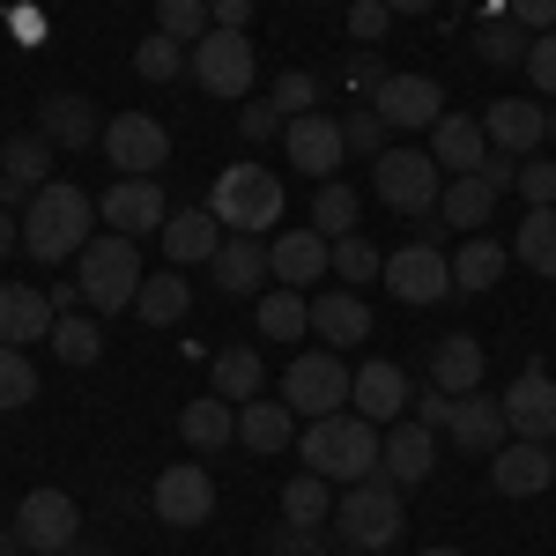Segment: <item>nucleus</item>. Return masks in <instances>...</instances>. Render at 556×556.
Segmentation results:
<instances>
[{"label": "nucleus", "instance_id": "nucleus-23", "mask_svg": "<svg viewBox=\"0 0 556 556\" xmlns=\"http://www.w3.org/2000/svg\"><path fill=\"white\" fill-rule=\"evenodd\" d=\"M349 408H356V416H364V424H393V416H401V408H408V371H401V364H364V371H356V386H349Z\"/></svg>", "mask_w": 556, "mask_h": 556}, {"label": "nucleus", "instance_id": "nucleus-43", "mask_svg": "<svg viewBox=\"0 0 556 556\" xmlns=\"http://www.w3.org/2000/svg\"><path fill=\"white\" fill-rule=\"evenodd\" d=\"M134 67H141V83H178L186 67H193V45H178V38H156L149 45H134Z\"/></svg>", "mask_w": 556, "mask_h": 556}, {"label": "nucleus", "instance_id": "nucleus-16", "mask_svg": "<svg viewBox=\"0 0 556 556\" xmlns=\"http://www.w3.org/2000/svg\"><path fill=\"white\" fill-rule=\"evenodd\" d=\"M482 134H490L497 156H534V149L549 141V104H534V97H497V104L482 112Z\"/></svg>", "mask_w": 556, "mask_h": 556}, {"label": "nucleus", "instance_id": "nucleus-3", "mask_svg": "<svg viewBox=\"0 0 556 556\" xmlns=\"http://www.w3.org/2000/svg\"><path fill=\"white\" fill-rule=\"evenodd\" d=\"M208 215L238 238H260L267 223H282V178L260 172V164H223L208 193Z\"/></svg>", "mask_w": 556, "mask_h": 556}, {"label": "nucleus", "instance_id": "nucleus-39", "mask_svg": "<svg viewBox=\"0 0 556 556\" xmlns=\"http://www.w3.org/2000/svg\"><path fill=\"white\" fill-rule=\"evenodd\" d=\"M513 260L534 267L542 282H556V208H527V223H519V238H513Z\"/></svg>", "mask_w": 556, "mask_h": 556}, {"label": "nucleus", "instance_id": "nucleus-58", "mask_svg": "<svg viewBox=\"0 0 556 556\" xmlns=\"http://www.w3.org/2000/svg\"><path fill=\"white\" fill-rule=\"evenodd\" d=\"M386 8H393V15H430L438 0H386Z\"/></svg>", "mask_w": 556, "mask_h": 556}, {"label": "nucleus", "instance_id": "nucleus-36", "mask_svg": "<svg viewBox=\"0 0 556 556\" xmlns=\"http://www.w3.org/2000/svg\"><path fill=\"white\" fill-rule=\"evenodd\" d=\"M505 267H513V253H505L497 238H468V245L453 253V290H497Z\"/></svg>", "mask_w": 556, "mask_h": 556}, {"label": "nucleus", "instance_id": "nucleus-13", "mask_svg": "<svg viewBox=\"0 0 556 556\" xmlns=\"http://www.w3.org/2000/svg\"><path fill=\"white\" fill-rule=\"evenodd\" d=\"M549 482H556V453L542 438H505L490 453V490L497 497H542Z\"/></svg>", "mask_w": 556, "mask_h": 556}, {"label": "nucleus", "instance_id": "nucleus-9", "mask_svg": "<svg viewBox=\"0 0 556 556\" xmlns=\"http://www.w3.org/2000/svg\"><path fill=\"white\" fill-rule=\"evenodd\" d=\"M186 75L208 89V97H245L253 89V38L245 30H208V38L193 45V67Z\"/></svg>", "mask_w": 556, "mask_h": 556}, {"label": "nucleus", "instance_id": "nucleus-48", "mask_svg": "<svg viewBox=\"0 0 556 556\" xmlns=\"http://www.w3.org/2000/svg\"><path fill=\"white\" fill-rule=\"evenodd\" d=\"M386 119L371 112V104H356V112H342V141H349V156H386Z\"/></svg>", "mask_w": 556, "mask_h": 556}, {"label": "nucleus", "instance_id": "nucleus-53", "mask_svg": "<svg viewBox=\"0 0 556 556\" xmlns=\"http://www.w3.org/2000/svg\"><path fill=\"white\" fill-rule=\"evenodd\" d=\"M267 556H319V527H290L282 519V534L267 542Z\"/></svg>", "mask_w": 556, "mask_h": 556}, {"label": "nucleus", "instance_id": "nucleus-18", "mask_svg": "<svg viewBox=\"0 0 556 556\" xmlns=\"http://www.w3.org/2000/svg\"><path fill=\"white\" fill-rule=\"evenodd\" d=\"M267 267H275L282 290H312V282L334 275V238H319V230H282V238L267 245Z\"/></svg>", "mask_w": 556, "mask_h": 556}, {"label": "nucleus", "instance_id": "nucleus-44", "mask_svg": "<svg viewBox=\"0 0 556 556\" xmlns=\"http://www.w3.org/2000/svg\"><path fill=\"white\" fill-rule=\"evenodd\" d=\"M156 30L178 45H201L215 30V15H208V0H156Z\"/></svg>", "mask_w": 556, "mask_h": 556}, {"label": "nucleus", "instance_id": "nucleus-56", "mask_svg": "<svg viewBox=\"0 0 556 556\" xmlns=\"http://www.w3.org/2000/svg\"><path fill=\"white\" fill-rule=\"evenodd\" d=\"M215 30H245V15H253V0H208Z\"/></svg>", "mask_w": 556, "mask_h": 556}, {"label": "nucleus", "instance_id": "nucleus-32", "mask_svg": "<svg viewBox=\"0 0 556 556\" xmlns=\"http://www.w3.org/2000/svg\"><path fill=\"white\" fill-rule=\"evenodd\" d=\"M186 304H193V282H186L178 267H156V275H141V298H134L141 327H178V319H186Z\"/></svg>", "mask_w": 556, "mask_h": 556}, {"label": "nucleus", "instance_id": "nucleus-49", "mask_svg": "<svg viewBox=\"0 0 556 556\" xmlns=\"http://www.w3.org/2000/svg\"><path fill=\"white\" fill-rule=\"evenodd\" d=\"M513 186L527 193V208H556V164H519Z\"/></svg>", "mask_w": 556, "mask_h": 556}, {"label": "nucleus", "instance_id": "nucleus-41", "mask_svg": "<svg viewBox=\"0 0 556 556\" xmlns=\"http://www.w3.org/2000/svg\"><path fill=\"white\" fill-rule=\"evenodd\" d=\"M52 349H60V364H75V371H83V364L104 356V327L83 319V312H60V319H52Z\"/></svg>", "mask_w": 556, "mask_h": 556}, {"label": "nucleus", "instance_id": "nucleus-28", "mask_svg": "<svg viewBox=\"0 0 556 556\" xmlns=\"http://www.w3.org/2000/svg\"><path fill=\"white\" fill-rule=\"evenodd\" d=\"M208 275H215V290H223V298H253L275 267H267V245H260V238H238V230H230V238H223V253L208 260Z\"/></svg>", "mask_w": 556, "mask_h": 556}, {"label": "nucleus", "instance_id": "nucleus-7", "mask_svg": "<svg viewBox=\"0 0 556 556\" xmlns=\"http://www.w3.org/2000/svg\"><path fill=\"white\" fill-rule=\"evenodd\" d=\"M349 386H356V371H349L334 349H304V356H290V371H282V401L298 408L304 424H319V416L349 408Z\"/></svg>", "mask_w": 556, "mask_h": 556}, {"label": "nucleus", "instance_id": "nucleus-34", "mask_svg": "<svg viewBox=\"0 0 556 556\" xmlns=\"http://www.w3.org/2000/svg\"><path fill=\"white\" fill-rule=\"evenodd\" d=\"M490 215H497V186L482 172H460L438 193V223H453V230H475V223H490Z\"/></svg>", "mask_w": 556, "mask_h": 556}, {"label": "nucleus", "instance_id": "nucleus-10", "mask_svg": "<svg viewBox=\"0 0 556 556\" xmlns=\"http://www.w3.org/2000/svg\"><path fill=\"white\" fill-rule=\"evenodd\" d=\"M15 534H23V549L67 556V549H75V534H83V513H75L67 490H30L23 513H15Z\"/></svg>", "mask_w": 556, "mask_h": 556}, {"label": "nucleus", "instance_id": "nucleus-22", "mask_svg": "<svg viewBox=\"0 0 556 556\" xmlns=\"http://www.w3.org/2000/svg\"><path fill=\"white\" fill-rule=\"evenodd\" d=\"M430 156H438V172H482L490 164V134H482V119L475 112H445L438 127H430Z\"/></svg>", "mask_w": 556, "mask_h": 556}, {"label": "nucleus", "instance_id": "nucleus-12", "mask_svg": "<svg viewBox=\"0 0 556 556\" xmlns=\"http://www.w3.org/2000/svg\"><path fill=\"white\" fill-rule=\"evenodd\" d=\"M438 104H445V97H438V83H430V75H379V89H371V112H379L393 134L438 127V119H445Z\"/></svg>", "mask_w": 556, "mask_h": 556}, {"label": "nucleus", "instance_id": "nucleus-51", "mask_svg": "<svg viewBox=\"0 0 556 556\" xmlns=\"http://www.w3.org/2000/svg\"><path fill=\"white\" fill-rule=\"evenodd\" d=\"M527 75H534L542 97H556V30H542V38L527 45Z\"/></svg>", "mask_w": 556, "mask_h": 556}, {"label": "nucleus", "instance_id": "nucleus-52", "mask_svg": "<svg viewBox=\"0 0 556 556\" xmlns=\"http://www.w3.org/2000/svg\"><path fill=\"white\" fill-rule=\"evenodd\" d=\"M238 127H245V141H275V134L290 127V119H282L267 97H260V104H245V112H238Z\"/></svg>", "mask_w": 556, "mask_h": 556}, {"label": "nucleus", "instance_id": "nucleus-17", "mask_svg": "<svg viewBox=\"0 0 556 556\" xmlns=\"http://www.w3.org/2000/svg\"><path fill=\"white\" fill-rule=\"evenodd\" d=\"M97 215H104L119 238H149V230H164V223H172V201H164V186H156V178H119V186L97 201Z\"/></svg>", "mask_w": 556, "mask_h": 556}, {"label": "nucleus", "instance_id": "nucleus-57", "mask_svg": "<svg viewBox=\"0 0 556 556\" xmlns=\"http://www.w3.org/2000/svg\"><path fill=\"white\" fill-rule=\"evenodd\" d=\"M15 245H23V223H15V215H8V208H0V260H8V253H15Z\"/></svg>", "mask_w": 556, "mask_h": 556}, {"label": "nucleus", "instance_id": "nucleus-38", "mask_svg": "<svg viewBox=\"0 0 556 556\" xmlns=\"http://www.w3.org/2000/svg\"><path fill=\"white\" fill-rule=\"evenodd\" d=\"M208 379H215V393H223L230 408H245V401H260V349H253V342L223 349V356L208 364Z\"/></svg>", "mask_w": 556, "mask_h": 556}, {"label": "nucleus", "instance_id": "nucleus-19", "mask_svg": "<svg viewBox=\"0 0 556 556\" xmlns=\"http://www.w3.org/2000/svg\"><path fill=\"white\" fill-rule=\"evenodd\" d=\"M505 430L513 438H542V445L556 438V379L549 371H519L505 386Z\"/></svg>", "mask_w": 556, "mask_h": 556}, {"label": "nucleus", "instance_id": "nucleus-59", "mask_svg": "<svg viewBox=\"0 0 556 556\" xmlns=\"http://www.w3.org/2000/svg\"><path fill=\"white\" fill-rule=\"evenodd\" d=\"M0 556H30V549H23V534H15V527H0Z\"/></svg>", "mask_w": 556, "mask_h": 556}, {"label": "nucleus", "instance_id": "nucleus-54", "mask_svg": "<svg viewBox=\"0 0 556 556\" xmlns=\"http://www.w3.org/2000/svg\"><path fill=\"white\" fill-rule=\"evenodd\" d=\"M505 15H513V23H527L534 38H542V30H556V0H505Z\"/></svg>", "mask_w": 556, "mask_h": 556}, {"label": "nucleus", "instance_id": "nucleus-45", "mask_svg": "<svg viewBox=\"0 0 556 556\" xmlns=\"http://www.w3.org/2000/svg\"><path fill=\"white\" fill-rule=\"evenodd\" d=\"M23 401H38V371L15 342H0V408H23Z\"/></svg>", "mask_w": 556, "mask_h": 556}, {"label": "nucleus", "instance_id": "nucleus-40", "mask_svg": "<svg viewBox=\"0 0 556 556\" xmlns=\"http://www.w3.org/2000/svg\"><path fill=\"white\" fill-rule=\"evenodd\" d=\"M527 45H534V30L513 23V15H490V23L475 30V52H482L490 67H527Z\"/></svg>", "mask_w": 556, "mask_h": 556}, {"label": "nucleus", "instance_id": "nucleus-1", "mask_svg": "<svg viewBox=\"0 0 556 556\" xmlns=\"http://www.w3.org/2000/svg\"><path fill=\"white\" fill-rule=\"evenodd\" d=\"M89 215H97V201H89L83 186H67V178L38 186V193H30V208H23V253L45 260V267L75 260L89 245Z\"/></svg>", "mask_w": 556, "mask_h": 556}, {"label": "nucleus", "instance_id": "nucleus-50", "mask_svg": "<svg viewBox=\"0 0 556 556\" xmlns=\"http://www.w3.org/2000/svg\"><path fill=\"white\" fill-rule=\"evenodd\" d=\"M386 23H393V8H386V0H356V8H349V38H356V45L386 38Z\"/></svg>", "mask_w": 556, "mask_h": 556}, {"label": "nucleus", "instance_id": "nucleus-25", "mask_svg": "<svg viewBox=\"0 0 556 556\" xmlns=\"http://www.w3.org/2000/svg\"><path fill=\"white\" fill-rule=\"evenodd\" d=\"M312 334L327 349H356V342H371V312H364L356 290H319L312 298Z\"/></svg>", "mask_w": 556, "mask_h": 556}, {"label": "nucleus", "instance_id": "nucleus-8", "mask_svg": "<svg viewBox=\"0 0 556 556\" xmlns=\"http://www.w3.org/2000/svg\"><path fill=\"white\" fill-rule=\"evenodd\" d=\"M104 156H112L119 178H156L172 164V134L149 112H119V119H104Z\"/></svg>", "mask_w": 556, "mask_h": 556}, {"label": "nucleus", "instance_id": "nucleus-35", "mask_svg": "<svg viewBox=\"0 0 556 556\" xmlns=\"http://www.w3.org/2000/svg\"><path fill=\"white\" fill-rule=\"evenodd\" d=\"M260 334H267V342H304V334H312V298L275 282V290L260 298Z\"/></svg>", "mask_w": 556, "mask_h": 556}, {"label": "nucleus", "instance_id": "nucleus-20", "mask_svg": "<svg viewBox=\"0 0 556 556\" xmlns=\"http://www.w3.org/2000/svg\"><path fill=\"white\" fill-rule=\"evenodd\" d=\"M445 438L460 445V453H475V460H490L513 430H505V401H490V393H460L453 401V416H445Z\"/></svg>", "mask_w": 556, "mask_h": 556}, {"label": "nucleus", "instance_id": "nucleus-5", "mask_svg": "<svg viewBox=\"0 0 556 556\" xmlns=\"http://www.w3.org/2000/svg\"><path fill=\"white\" fill-rule=\"evenodd\" d=\"M83 304L89 312H127L141 298V245L119 238V230H104V238H89L83 245Z\"/></svg>", "mask_w": 556, "mask_h": 556}, {"label": "nucleus", "instance_id": "nucleus-30", "mask_svg": "<svg viewBox=\"0 0 556 556\" xmlns=\"http://www.w3.org/2000/svg\"><path fill=\"white\" fill-rule=\"evenodd\" d=\"M238 445H253V453L298 445V408H290V401H245V408H238Z\"/></svg>", "mask_w": 556, "mask_h": 556}, {"label": "nucleus", "instance_id": "nucleus-62", "mask_svg": "<svg viewBox=\"0 0 556 556\" xmlns=\"http://www.w3.org/2000/svg\"><path fill=\"white\" fill-rule=\"evenodd\" d=\"M549 134H556V112H549Z\"/></svg>", "mask_w": 556, "mask_h": 556}, {"label": "nucleus", "instance_id": "nucleus-27", "mask_svg": "<svg viewBox=\"0 0 556 556\" xmlns=\"http://www.w3.org/2000/svg\"><path fill=\"white\" fill-rule=\"evenodd\" d=\"M52 319H60V304L45 290L0 282V342H52Z\"/></svg>", "mask_w": 556, "mask_h": 556}, {"label": "nucleus", "instance_id": "nucleus-61", "mask_svg": "<svg viewBox=\"0 0 556 556\" xmlns=\"http://www.w3.org/2000/svg\"><path fill=\"white\" fill-rule=\"evenodd\" d=\"M424 556H460V549H424Z\"/></svg>", "mask_w": 556, "mask_h": 556}, {"label": "nucleus", "instance_id": "nucleus-47", "mask_svg": "<svg viewBox=\"0 0 556 556\" xmlns=\"http://www.w3.org/2000/svg\"><path fill=\"white\" fill-rule=\"evenodd\" d=\"M334 275H342V282H371V275H386L379 245H371V238H356V230L334 238Z\"/></svg>", "mask_w": 556, "mask_h": 556}, {"label": "nucleus", "instance_id": "nucleus-42", "mask_svg": "<svg viewBox=\"0 0 556 556\" xmlns=\"http://www.w3.org/2000/svg\"><path fill=\"white\" fill-rule=\"evenodd\" d=\"M356 208H364V201H356V186L327 178V186H319V201H312V230H319V238H349V230H356Z\"/></svg>", "mask_w": 556, "mask_h": 556}, {"label": "nucleus", "instance_id": "nucleus-60", "mask_svg": "<svg viewBox=\"0 0 556 556\" xmlns=\"http://www.w3.org/2000/svg\"><path fill=\"white\" fill-rule=\"evenodd\" d=\"M342 556H386V549H342Z\"/></svg>", "mask_w": 556, "mask_h": 556}, {"label": "nucleus", "instance_id": "nucleus-24", "mask_svg": "<svg viewBox=\"0 0 556 556\" xmlns=\"http://www.w3.org/2000/svg\"><path fill=\"white\" fill-rule=\"evenodd\" d=\"M156 238H164V253H172V267H193V260L208 267V260L223 253V238H230V230H223V223H215L208 208H172V223H164Z\"/></svg>", "mask_w": 556, "mask_h": 556}, {"label": "nucleus", "instance_id": "nucleus-11", "mask_svg": "<svg viewBox=\"0 0 556 556\" xmlns=\"http://www.w3.org/2000/svg\"><path fill=\"white\" fill-rule=\"evenodd\" d=\"M386 290L401 304H438L453 298V260L438 253V245H401V253H386Z\"/></svg>", "mask_w": 556, "mask_h": 556}, {"label": "nucleus", "instance_id": "nucleus-37", "mask_svg": "<svg viewBox=\"0 0 556 556\" xmlns=\"http://www.w3.org/2000/svg\"><path fill=\"white\" fill-rule=\"evenodd\" d=\"M282 519L290 527H334V482L327 475H290V490H282Z\"/></svg>", "mask_w": 556, "mask_h": 556}, {"label": "nucleus", "instance_id": "nucleus-29", "mask_svg": "<svg viewBox=\"0 0 556 556\" xmlns=\"http://www.w3.org/2000/svg\"><path fill=\"white\" fill-rule=\"evenodd\" d=\"M430 453H438V445H430V424H393L379 438V475H393V482L408 490V482H424V475L438 468Z\"/></svg>", "mask_w": 556, "mask_h": 556}, {"label": "nucleus", "instance_id": "nucleus-46", "mask_svg": "<svg viewBox=\"0 0 556 556\" xmlns=\"http://www.w3.org/2000/svg\"><path fill=\"white\" fill-rule=\"evenodd\" d=\"M267 104H275L282 119H304V112H319V83H312L304 67H290V75H275V89H267Z\"/></svg>", "mask_w": 556, "mask_h": 556}, {"label": "nucleus", "instance_id": "nucleus-4", "mask_svg": "<svg viewBox=\"0 0 556 556\" xmlns=\"http://www.w3.org/2000/svg\"><path fill=\"white\" fill-rule=\"evenodd\" d=\"M334 527H342L349 549H386L401 527H408V505H401V482L393 475H364L334 497Z\"/></svg>", "mask_w": 556, "mask_h": 556}, {"label": "nucleus", "instance_id": "nucleus-33", "mask_svg": "<svg viewBox=\"0 0 556 556\" xmlns=\"http://www.w3.org/2000/svg\"><path fill=\"white\" fill-rule=\"evenodd\" d=\"M178 438L193 445V453H223L230 438H238V408L208 393V401H186V416H178Z\"/></svg>", "mask_w": 556, "mask_h": 556}, {"label": "nucleus", "instance_id": "nucleus-21", "mask_svg": "<svg viewBox=\"0 0 556 556\" xmlns=\"http://www.w3.org/2000/svg\"><path fill=\"white\" fill-rule=\"evenodd\" d=\"M52 141L45 134H15L8 149H0V208L8 201H23V193H38V186H52Z\"/></svg>", "mask_w": 556, "mask_h": 556}, {"label": "nucleus", "instance_id": "nucleus-31", "mask_svg": "<svg viewBox=\"0 0 556 556\" xmlns=\"http://www.w3.org/2000/svg\"><path fill=\"white\" fill-rule=\"evenodd\" d=\"M430 386L438 393H475L482 386V342L475 334H445L430 349Z\"/></svg>", "mask_w": 556, "mask_h": 556}, {"label": "nucleus", "instance_id": "nucleus-2", "mask_svg": "<svg viewBox=\"0 0 556 556\" xmlns=\"http://www.w3.org/2000/svg\"><path fill=\"white\" fill-rule=\"evenodd\" d=\"M298 453L312 475H327V482H364V475H379V424H364L356 408H334V416H319V424L298 430Z\"/></svg>", "mask_w": 556, "mask_h": 556}, {"label": "nucleus", "instance_id": "nucleus-15", "mask_svg": "<svg viewBox=\"0 0 556 556\" xmlns=\"http://www.w3.org/2000/svg\"><path fill=\"white\" fill-rule=\"evenodd\" d=\"M282 149H290V164H298L304 178H319V186L342 172V156H349L342 119H327V112H304V119H290V127H282Z\"/></svg>", "mask_w": 556, "mask_h": 556}, {"label": "nucleus", "instance_id": "nucleus-55", "mask_svg": "<svg viewBox=\"0 0 556 556\" xmlns=\"http://www.w3.org/2000/svg\"><path fill=\"white\" fill-rule=\"evenodd\" d=\"M453 401H460V393H438V386H430L424 401H416V424H430V430H445V416H453Z\"/></svg>", "mask_w": 556, "mask_h": 556}, {"label": "nucleus", "instance_id": "nucleus-26", "mask_svg": "<svg viewBox=\"0 0 556 556\" xmlns=\"http://www.w3.org/2000/svg\"><path fill=\"white\" fill-rule=\"evenodd\" d=\"M38 134L52 141V149H89V141H104L97 104L75 97V89H60V97H45V104H38Z\"/></svg>", "mask_w": 556, "mask_h": 556}, {"label": "nucleus", "instance_id": "nucleus-63", "mask_svg": "<svg viewBox=\"0 0 556 556\" xmlns=\"http://www.w3.org/2000/svg\"><path fill=\"white\" fill-rule=\"evenodd\" d=\"M30 556H45V549H30Z\"/></svg>", "mask_w": 556, "mask_h": 556}, {"label": "nucleus", "instance_id": "nucleus-14", "mask_svg": "<svg viewBox=\"0 0 556 556\" xmlns=\"http://www.w3.org/2000/svg\"><path fill=\"white\" fill-rule=\"evenodd\" d=\"M149 505H156V519L164 527H201V519L215 513V482L201 460H178V468L156 475V490H149Z\"/></svg>", "mask_w": 556, "mask_h": 556}, {"label": "nucleus", "instance_id": "nucleus-6", "mask_svg": "<svg viewBox=\"0 0 556 556\" xmlns=\"http://www.w3.org/2000/svg\"><path fill=\"white\" fill-rule=\"evenodd\" d=\"M371 186H379V201L393 215H438V193H445L430 149H386V156H371Z\"/></svg>", "mask_w": 556, "mask_h": 556}]
</instances>
